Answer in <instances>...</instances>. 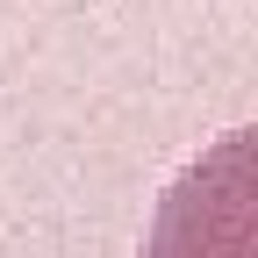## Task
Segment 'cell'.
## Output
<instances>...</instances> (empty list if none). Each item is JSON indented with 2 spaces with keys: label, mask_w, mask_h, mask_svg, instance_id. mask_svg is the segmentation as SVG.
Here are the masks:
<instances>
[{
  "label": "cell",
  "mask_w": 258,
  "mask_h": 258,
  "mask_svg": "<svg viewBox=\"0 0 258 258\" xmlns=\"http://www.w3.org/2000/svg\"><path fill=\"white\" fill-rule=\"evenodd\" d=\"M144 258H258V129L179 172Z\"/></svg>",
  "instance_id": "obj_1"
}]
</instances>
